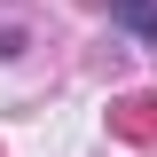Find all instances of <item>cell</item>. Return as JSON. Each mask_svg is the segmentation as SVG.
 <instances>
[{
  "mask_svg": "<svg viewBox=\"0 0 157 157\" xmlns=\"http://www.w3.org/2000/svg\"><path fill=\"white\" fill-rule=\"evenodd\" d=\"M110 8H118V24H126V32L157 39V8H149V0H110Z\"/></svg>",
  "mask_w": 157,
  "mask_h": 157,
  "instance_id": "obj_1",
  "label": "cell"
}]
</instances>
